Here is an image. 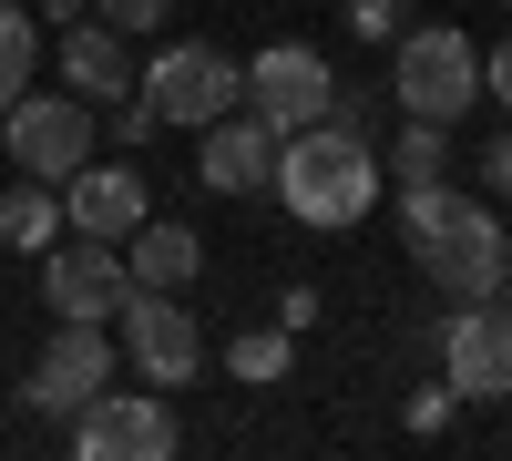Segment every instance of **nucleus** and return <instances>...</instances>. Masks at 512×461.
<instances>
[{
	"mask_svg": "<svg viewBox=\"0 0 512 461\" xmlns=\"http://www.w3.org/2000/svg\"><path fill=\"white\" fill-rule=\"evenodd\" d=\"M400 236H410V267L441 287V298H492L512 277V236L492 216V195H451V185H410L400 195Z\"/></svg>",
	"mask_w": 512,
	"mask_h": 461,
	"instance_id": "nucleus-1",
	"label": "nucleus"
},
{
	"mask_svg": "<svg viewBox=\"0 0 512 461\" xmlns=\"http://www.w3.org/2000/svg\"><path fill=\"white\" fill-rule=\"evenodd\" d=\"M277 195H287V216L297 226H318V236H338V226H359L369 205H379V144L359 134V123H297V134L277 144Z\"/></svg>",
	"mask_w": 512,
	"mask_h": 461,
	"instance_id": "nucleus-2",
	"label": "nucleus"
},
{
	"mask_svg": "<svg viewBox=\"0 0 512 461\" xmlns=\"http://www.w3.org/2000/svg\"><path fill=\"white\" fill-rule=\"evenodd\" d=\"M390 103L420 113V123H461L482 103V52H472V31H451V21H420L390 41Z\"/></svg>",
	"mask_w": 512,
	"mask_h": 461,
	"instance_id": "nucleus-3",
	"label": "nucleus"
},
{
	"mask_svg": "<svg viewBox=\"0 0 512 461\" xmlns=\"http://www.w3.org/2000/svg\"><path fill=\"white\" fill-rule=\"evenodd\" d=\"M93 113H103V103H82L72 82H62V93H21L11 113H0V144H11L21 175L62 185V175H82V164H93Z\"/></svg>",
	"mask_w": 512,
	"mask_h": 461,
	"instance_id": "nucleus-4",
	"label": "nucleus"
},
{
	"mask_svg": "<svg viewBox=\"0 0 512 461\" xmlns=\"http://www.w3.org/2000/svg\"><path fill=\"white\" fill-rule=\"evenodd\" d=\"M144 103H154V123H216V113H236L246 103V62H226L216 41H164V52L144 62Z\"/></svg>",
	"mask_w": 512,
	"mask_h": 461,
	"instance_id": "nucleus-5",
	"label": "nucleus"
},
{
	"mask_svg": "<svg viewBox=\"0 0 512 461\" xmlns=\"http://www.w3.org/2000/svg\"><path fill=\"white\" fill-rule=\"evenodd\" d=\"M175 441L185 431H175V410H164L154 390H113L103 380L93 400L72 410V451L82 461H175Z\"/></svg>",
	"mask_w": 512,
	"mask_h": 461,
	"instance_id": "nucleus-6",
	"label": "nucleus"
},
{
	"mask_svg": "<svg viewBox=\"0 0 512 461\" xmlns=\"http://www.w3.org/2000/svg\"><path fill=\"white\" fill-rule=\"evenodd\" d=\"M123 298H134V267H123L113 236L41 246V308H62V318H123Z\"/></svg>",
	"mask_w": 512,
	"mask_h": 461,
	"instance_id": "nucleus-7",
	"label": "nucleus"
},
{
	"mask_svg": "<svg viewBox=\"0 0 512 461\" xmlns=\"http://www.w3.org/2000/svg\"><path fill=\"white\" fill-rule=\"evenodd\" d=\"M328 103H338V72H328V52H308V41H267V52L246 62V113H267L277 134L328 123Z\"/></svg>",
	"mask_w": 512,
	"mask_h": 461,
	"instance_id": "nucleus-8",
	"label": "nucleus"
},
{
	"mask_svg": "<svg viewBox=\"0 0 512 461\" xmlns=\"http://www.w3.org/2000/svg\"><path fill=\"white\" fill-rule=\"evenodd\" d=\"M441 380H451V400H512V308L502 298L451 308V328H441Z\"/></svg>",
	"mask_w": 512,
	"mask_h": 461,
	"instance_id": "nucleus-9",
	"label": "nucleus"
},
{
	"mask_svg": "<svg viewBox=\"0 0 512 461\" xmlns=\"http://www.w3.org/2000/svg\"><path fill=\"white\" fill-rule=\"evenodd\" d=\"M123 349L154 390H185L205 369V328H195V308H175V287H134L123 298Z\"/></svg>",
	"mask_w": 512,
	"mask_h": 461,
	"instance_id": "nucleus-10",
	"label": "nucleus"
},
{
	"mask_svg": "<svg viewBox=\"0 0 512 461\" xmlns=\"http://www.w3.org/2000/svg\"><path fill=\"white\" fill-rule=\"evenodd\" d=\"M113 380V349H103V318H62L52 339H41V359H31V410H52V421H72L82 400H93Z\"/></svg>",
	"mask_w": 512,
	"mask_h": 461,
	"instance_id": "nucleus-11",
	"label": "nucleus"
},
{
	"mask_svg": "<svg viewBox=\"0 0 512 461\" xmlns=\"http://www.w3.org/2000/svg\"><path fill=\"white\" fill-rule=\"evenodd\" d=\"M277 123L267 113H216L205 123V144H195V175L216 185V195H256V185H277Z\"/></svg>",
	"mask_w": 512,
	"mask_h": 461,
	"instance_id": "nucleus-12",
	"label": "nucleus"
},
{
	"mask_svg": "<svg viewBox=\"0 0 512 461\" xmlns=\"http://www.w3.org/2000/svg\"><path fill=\"white\" fill-rule=\"evenodd\" d=\"M154 216V205H144V175H134V164H82V175H62V226L72 236H134Z\"/></svg>",
	"mask_w": 512,
	"mask_h": 461,
	"instance_id": "nucleus-13",
	"label": "nucleus"
},
{
	"mask_svg": "<svg viewBox=\"0 0 512 461\" xmlns=\"http://www.w3.org/2000/svg\"><path fill=\"white\" fill-rule=\"evenodd\" d=\"M52 62H62V82H72L82 103H134V93H144V62L123 52L113 21H62V52H52Z\"/></svg>",
	"mask_w": 512,
	"mask_h": 461,
	"instance_id": "nucleus-14",
	"label": "nucleus"
},
{
	"mask_svg": "<svg viewBox=\"0 0 512 461\" xmlns=\"http://www.w3.org/2000/svg\"><path fill=\"white\" fill-rule=\"evenodd\" d=\"M123 267H134V287H175L185 298V287L205 277V236L175 226V216H144L134 236H123Z\"/></svg>",
	"mask_w": 512,
	"mask_h": 461,
	"instance_id": "nucleus-15",
	"label": "nucleus"
},
{
	"mask_svg": "<svg viewBox=\"0 0 512 461\" xmlns=\"http://www.w3.org/2000/svg\"><path fill=\"white\" fill-rule=\"evenodd\" d=\"M0 246H21V257H41V246H62V185L21 175L11 195H0Z\"/></svg>",
	"mask_w": 512,
	"mask_h": 461,
	"instance_id": "nucleus-16",
	"label": "nucleus"
},
{
	"mask_svg": "<svg viewBox=\"0 0 512 461\" xmlns=\"http://www.w3.org/2000/svg\"><path fill=\"white\" fill-rule=\"evenodd\" d=\"M441 164H451V134L441 123H420V113H400V134H390V154H379V185H441Z\"/></svg>",
	"mask_w": 512,
	"mask_h": 461,
	"instance_id": "nucleus-17",
	"label": "nucleus"
},
{
	"mask_svg": "<svg viewBox=\"0 0 512 461\" xmlns=\"http://www.w3.org/2000/svg\"><path fill=\"white\" fill-rule=\"evenodd\" d=\"M31 62H41V11L0 0V113H11V103L31 93Z\"/></svg>",
	"mask_w": 512,
	"mask_h": 461,
	"instance_id": "nucleus-18",
	"label": "nucleus"
},
{
	"mask_svg": "<svg viewBox=\"0 0 512 461\" xmlns=\"http://www.w3.org/2000/svg\"><path fill=\"white\" fill-rule=\"evenodd\" d=\"M226 369H236V380H277V369H287V328H236Z\"/></svg>",
	"mask_w": 512,
	"mask_h": 461,
	"instance_id": "nucleus-19",
	"label": "nucleus"
},
{
	"mask_svg": "<svg viewBox=\"0 0 512 461\" xmlns=\"http://www.w3.org/2000/svg\"><path fill=\"white\" fill-rule=\"evenodd\" d=\"M93 21H113L123 41H134V31H164V0H93Z\"/></svg>",
	"mask_w": 512,
	"mask_h": 461,
	"instance_id": "nucleus-20",
	"label": "nucleus"
},
{
	"mask_svg": "<svg viewBox=\"0 0 512 461\" xmlns=\"http://www.w3.org/2000/svg\"><path fill=\"white\" fill-rule=\"evenodd\" d=\"M400 11H410V0H349V31L359 41H400Z\"/></svg>",
	"mask_w": 512,
	"mask_h": 461,
	"instance_id": "nucleus-21",
	"label": "nucleus"
},
{
	"mask_svg": "<svg viewBox=\"0 0 512 461\" xmlns=\"http://www.w3.org/2000/svg\"><path fill=\"white\" fill-rule=\"evenodd\" d=\"M441 421H451V380H441V390H420V400H410V431H420V441H431Z\"/></svg>",
	"mask_w": 512,
	"mask_h": 461,
	"instance_id": "nucleus-22",
	"label": "nucleus"
},
{
	"mask_svg": "<svg viewBox=\"0 0 512 461\" xmlns=\"http://www.w3.org/2000/svg\"><path fill=\"white\" fill-rule=\"evenodd\" d=\"M277 328H287V339H297V328H318V287H287V298H277Z\"/></svg>",
	"mask_w": 512,
	"mask_h": 461,
	"instance_id": "nucleus-23",
	"label": "nucleus"
},
{
	"mask_svg": "<svg viewBox=\"0 0 512 461\" xmlns=\"http://www.w3.org/2000/svg\"><path fill=\"white\" fill-rule=\"evenodd\" d=\"M482 185H492V195H512V134H492V144H482Z\"/></svg>",
	"mask_w": 512,
	"mask_h": 461,
	"instance_id": "nucleus-24",
	"label": "nucleus"
},
{
	"mask_svg": "<svg viewBox=\"0 0 512 461\" xmlns=\"http://www.w3.org/2000/svg\"><path fill=\"white\" fill-rule=\"evenodd\" d=\"M482 93H492V103H512V41H492V62H482Z\"/></svg>",
	"mask_w": 512,
	"mask_h": 461,
	"instance_id": "nucleus-25",
	"label": "nucleus"
},
{
	"mask_svg": "<svg viewBox=\"0 0 512 461\" xmlns=\"http://www.w3.org/2000/svg\"><path fill=\"white\" fill-rule=\"evenodd\" d=\"M41 21H82V0H41Z\"/></svg>",
	"mask_w": 512,
	"mask_h": 461,
	"instance_id": "nucleus-26",
	"label": "nucleus"
},
{
	"mask_svg": "<svg viewBox=\"0 0 512 461\" xmlns=\"http://www.w3.org/2000/svg\"><path fill=\"white\" fill-rule=\"evenodd\" d=\"M492 298H502V308H512V277H502V287H492Z\"/></svg>",
	"mask_w": 512,
	"mask_h": 461,
	"instance_id": "nucleus-27",
	"label": "nucleus"
},
{
	"mask_svg": "<svg viewBox=\"0 0 512 461\" xmlns=\"http://www.w3.org/2000/svg\"><path fill=\"white\" fill-rule=\"evenodd\" d=\"M502 11H512V0H502Z\"/></svg>",
	"mask_w": 512,
	"mask_h": 461,
	"instance_id": "nucleus-28",
	"label": "nucleus"
}]
</instances>
